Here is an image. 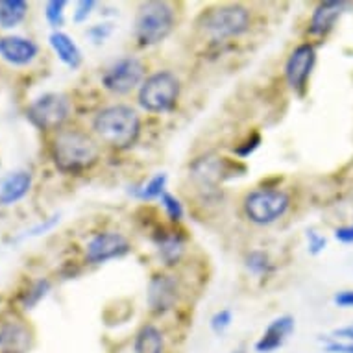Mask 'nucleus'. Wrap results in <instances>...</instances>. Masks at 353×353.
<instances>
[{
  "mask_svg": "<svg viewBox=\"0 0 353 353\" xmlns=\"http://www.w3.org/2000/svg\"><path fill=\"white\" fill-rule=\"evenodd\" d=\"M52 159L58 170L80 174L93 168L100 159L99 143L81 130H63L52 141Z\"/></svg>",
  "mask_w": 353,
  "mask_h": 353,
  "instance_id": "f257e3e1",
  "label": "nucleus"
},
{
  "mask_svg": "<svg viewBox=\"0 0 353 353\" xmlns=\"http://www.w3.org/2000/svg\"><path fill=\"white\" fill-rule=\"evenodd\" d=\"M93 130L102 143L117 150H126V148H132L139 139L141 119L137 111L130 105H110L97 113Z\"/></svg>",
  "mask_w": 353,
  "mask_h": 353,
  "instance_id": "f03ea898",
  "label": "nucleus"
},
{
  "mask_svg": "<svg viewBox=\"0 0 353 353\" xmlns=\"http://www.w3.org/2000/svg\"><path fill=\"white\" fill-rule=\"evenodd\" d=\"M174 10L170 2L150 0L143 2L135 17V39L141 47H154L174 28Z\"/></svg>",
  "mask_w": 353,
  "mask_h": 353,
  "instance_id": "7ed1b4c3",
  "label": "nucleus"
},
{
  "mask_svg": "<svg viewBox=\"0 0 353 353\" xmlns=\"http://www.w3.org/2000/svg\"><path fill=\"white\" fill-rule=\"evenodd\" d=\"M180 78L170 70H159L148 76L139 89V105L148 113H168L180 99Z\"/></svg>",
  "mask_w": 353,
  "mask_h": 353,
  "instance_id": "20e7f679",
  "label": "nucleus"
},
{
  "mask_svg": "<svg viewBox=\"0 0 353 353\" xmlns=\"http://www.w3.org/2000/svg\"><path fill=\"white\" fill-rule=\"evenodd\" d=\"M198 28L214 41L237 37L250 28V12L239 4L211 8L200 15Z\"/></svg>",
  "mask_w": 353,
  "mask_h": 353,
  "instance_id": "39448f33",
  "label": "nucleus"
},
{
  "mask_svg": "<svg viewBox=\"0 0 353 353\" xmlns=\"http://www.w3.org/2000/svg\"><path fill=\"white\" fill-rule=\"evenodd\" d=\"M290 208V196L281 189H255L244 198L243 209L246 219L257 226H268Z\"/></svg>",
  "mask_w": 353,
  "mask_h": 353,
  "instance_id": "423d86ee",
  "label": "nucleus"
},
{
  "mask_svg": "<svg viewBox=\"0 0 353 353\" xmlns=\"http://www.w3.org/2000/svg\"><path fill=\"white\" fill-rule=\"evenodd\" d=\"M70 115V100L61 93H47L35 99L26 110V119L37 130H58Z\"/></svg>",
  "mask_w": 353,
  "mask_h": 353,
  "instance_id": "0eeeda50",
  "label": "nucleus"
},
{
  "mask_svg": "<svg viewBox=\"0 0 353 353\" xmlns=\"http://www.w3.org/2000/svg\"><path fill=\"white\" fill-rule=\"evenodd\" d=\"M145 78V65L134 56L117 59L102 74V85L113 94H128Z\"/></svg>",
  "mask_w": 353,
  "mask_h": 353,
  "instance_id": "6e6552de",
  "label": "nucleus"
},
{
  "mask_svg": "<svg viewBox=\"0 0 353 353\" xmlns=\"http://www.w3.org/2000/svg\"><path fill=\"white\" fill-rule=\"evenodd\" d=\"M241 168L243 165H239L237 161L233 163L226 157H216V156H203L194 159L191 165V176L192 180L196 181V185L200 189H208L213 191L216 187L226 181L228 178H232L233 172Z\"/></svg>",
  "mask_w": 353,
  "mask_h": 353,
  "instance_id": "1a4fd4ad",
  "label": "nucleus"
},
{
  "mask_svg": "<svg viewBox=\"0 0 353 353\" xmlns=\"http://www.w3.org/2000/svg\"><path fill=\"white\" fill-rule=\"evenodd\" d=\"M316 65V50L311 43H301L290 52L285 63V80L298 94H303Z\"/></svg>",
  "mask_w": 353,
  "mask_h": 353,
  "instance_id": "9d476101",
  "label": "nucleus"
},
{
  "mask_svg": "<svg viewBox=\"0 0 353 353\" xmlns=\"http://www.w3.org/2000/svg\"><path fill=\"white\" fill-rule=\"evenodd\" d=\"M130 252V241L119 232H100L91 237L85 246V261L89 265H102L119 259Z\"/></svg>",
  "mask_w": 353,
  "mask_h": 353,
  "instance_id": "9b49d317",
  "label": "nucleus"
},
{
  "mask_svg": "<svg viewBox=\"0 0 353 353\" xmlns=\"http://www.w3.org/2000/svg\"><path fill=\"white\" fill-rule=\"evenodd\" d=\"M148 309L152 314L163 316L168 311H172L178 301V281L168 274H156L148 283Z\"/></svg>",
  "mask_w": 353,
  "mask_h": 353,
  "instance_id": "f8f14e48",
  "label": "nucleus"
},
{
  "mask_svg": "<svg viewBox=\"0 0 353 353\" xmlns=\"http://www.w3.org/2000/svg\"><path fill=\"white\" fill-rule=\"evenodd\" d=\"M34 344V333L21 320H8L0 325V352L28 353Z\"/></svg>",
  "mask_w": 353,
  "mask_h": 353,
  "instance_id": "ddd939ff",
  "label": "nucleus"
},
{
  "mask_svg": "<svg viewBox=\"0 0 353 353\" xmlns=\"http://www.w3.org/2000/svg\"><path fill=\"white\" fill-rule=\"evenodd\" d=\"M294 319L289 314L278 316L274 319L268 327L263 331V335L259 336V341L255 342V352L259 353H274L278 352L279 347L283 346L287 339L292 335L294 331Z\"/></svg>",
  "mask_w": 353,
  "mask_h": 353,
  "instance_id": "4468645a",
  "label": "nucleus"
},
{
  "mask_svg": "<svg viewBox=\"0 0 353 353\" xmlns=\"http://www.w3.org/2000/svg\"><path fill=\"white\" fill-rule=\"evenodd\" d=\"M39 54V47L32 39L19 37V35H6L0 37V58L12 65H28Z\"/></svg>",
  "mask_w": 353,
  "mask_h": 353,
  "instance_id": "2eb2a0df",
  "label": "nucleus"
},
{
  "mask_svg": "<svg viewBox=\"0 0 353 353\" xmlns=\"http://www.w3.org/2000/svg\"><path fill=\"white\" fill-rule=\"evenodd\" d=\"M346 10V2L342 0H330V2H320L314 8L313 17L309 23V34L313 37H325L331 30L335 28L336 21Z\"/></svg>",
  "mask_w": 353,
  "mask_h": 353,
  "instance_id": "dca6fc26",
  "label": "nucleus"
},
{
  "mask_svg": "<svg viewBox=\"0 0 353 353\" xmlns=\"http://www.w3.org/2000/svg\"><path fill=\"white\" fill-rule=\"evenodd\" d=\"M30 187H32V174L26 170L8 174L0 180V203L12 205V203L23 200L28 194Z\"/></svg>",
  "mask_w": 353,
  "mask_h": 353,
  "instance_id": "f3484780",
  "label": "nucleus"
},
{
  "mask_svg": "<svg viewBox=\"0 0 353 353\" xmlns=\"http://www.w3.org/2000/svg\"><path fill=\"white\" fill-rule=\"evenodd\" d=\"M156 246L159 259L167 267H176L185 254V241L176 232H163L156 237Z\"/></svg>",
  "mask_w": 353,
  "mask_h": 353,
  "instance_id": "a211bd4d",
  "label": "nucleus"
},
{
  "mask_svg": "<svg viewBox=\"0 0 353 353\" xmlns=\"http://www.w3.org/2000/svg\"><path fill=\"white\" fill-rule=\"evenodd\" d=\"M48 41H50V47H52V50L56 52V56H58L69 69H78V67H80L81 61H83V58H81V50L78 48V45H76L74 41L70 39L69 35L56 30V32L50 34Z\"/></svg>",
  "mask_w": 353,
  "mask_h": 353,
  "instance_id": "6ab92c4d",
  "label": "nucleus"
},
{
  "mask_svg": "<svg viewBox=\"0 0 353 353\" xmlns=\"http://www.w3.org/2000/svg\"><path fill=\"white\" fill-rule=\"evenodd\" d=\"M134 353H165V336L154 324L143 325L134 341Z\"/></svg>",
  "mask_w": 353,
  "mask_h": 353,
  "instance_id": "aec40b11",
  "label": "nucleus"
},
{
  "mask_svg": "<svg viewBox=\"0 0 353 353\" xmlns=\"http://www.w3.org/2000/svg\"><path fill=\"white\" fill-rule=\"evenodd\" d=\"M28 13V4L24 0H0V26L15 28Z\"/></svg>",
  "mask_w": 353,
  "mask_h": 353,
  "instance_id": "412c9836",
  "label": "nucleus"
},
{
  "mask_svg": "<svg viewBox=\"0 0 353 353\" xmlns=\"http://www.w3.org/2000/svg\"><path fill=\"white\" fill-rule=\"evenodd\" d=\"M244 265L248 268L250 272L255 274V276H268L270 272H274V265L270 255L263 250H252L246 259H244Z\"/></svg>",
  "mask_w": 353,
  "mask_h": 353,
  "instance_id": "4be33fe9",
  "label": "nucleus"
},
{
  "mask_svg": "<svg viewBox=\"0 0 353 353\" xmlns=\"http://www.w3.org/2000/svg\"><path fill=\"white\" fill-rule=\"evenodd\" d=\"M167 192V174H156L154 178L146 181L145 185H141L139 189H135V196L139 200H156L161 198Z\"/></svg>",
  "mask_w": 353,
  "mask_h": 353,
  "instance_id": "5701e85b",
  "label": "nucleus"
},
{
  "mask_svg": "<svg viewBox=\"0 0 353 353\" xmlns=\"http://www.w3.org/2000/svg\"><path fill=\"white\" fill-rule=\"evenodd\" d=\"M50 290V281L48 279H37L28 285V289L21 294V305L23 309H34Z\"/></svg>",
  "mask_w": 353,
  "mask_h": 353,
  "instance_id": "b1692460",
  "label": "nucleus"
},
{
  "mask_svg": "<svg viewBox=\"0 0 353 353\" xmlns=\"http://www.w3.org/2000/svg\"><path fill=\"white\" fill-rule=\"evenodd\" d=\"M65 6H67V2H65V0H50V2H47L45 15H47V21L50 23V26H54V28L63 26Z\"/></svg>",
  "mask_w": 353,
  "mask_h": 353,
  "instance_id": "393cba45",
  "label": "nucleus"
},
{
  "mask_svg": "<svg viewBox=\"0 0 353 353\" xmlns=\"http://www.w3.org/2000/svg\"><path fill=\"white\" fill-rule=\"evenodd\" d=\"M159 200H161V205L163 209H165V213H167V216L172 220V222H180V220L183 219V205H181L180 200L174 196V194L165 192Z\"/></svg>",
  "mask_w": 353,
  "mask_h": 353,
  "instance_id": "a878e982",
  "label": "nucleus"
},
{
  "mask_svg": "<svg viewBox=\"0 0 353 353\" xmlns=\"http://www.w3.org/2000/svg\"><path fill=\"white\" fill-rule=\"evenodd\" d=\"M232 320L233 313L230 309H220V311H216V313L211 316V330H213L216 335H222V333L232 325Z\"/></svg>",
  "mask_w": 353,
  "mask_h": 353,
  "instance_id": "bb28decb",
  "label": "nucleus"
},
{
  "mask_svg": "<svg viewBox=\"0 0 353 353\" xmlns=\"http://www.w3.org/2000/svg\"><path fill=\"white\" fill-rule=\"evenodd\" d=\"M307 250H309V254L311 255H319L322 254L327 246V241H325L324 235H320L319 232H314V230H307Z\"/></svg>",
  "mask_w": 353,
  "mask_h": 353,
  "instance_id": "cd10ccee",
  "label": "nucleus"
},
{
  "mask_svg": "<svg viewBox=\"0 0 353 353\" xmlns=\"http://www.w3.org/2000/svg\"><path fill=\"white\" fill-rule=\"evenodd\" d=\"M111 32H113L111 24H97V26H91V28L87 30L85 34L89 39L93 41L94 45H100V43H104L110 37Z\"/></svg>",
  "mask_w": 353,
  "mask_h": 353,
  "instance_id": "c85d7f7f",
  "label": "nucleus"
},
{
  "mask_svg": "<svg viewBox=\"0 0 353 353\" xmlns=\"http://www.w3.org/2000/svg\"><path fill=\"white\" fill-rule=\"evenodd\" d=\"M259 145H261V135L254 134V135H250L248 139L244 141L243 145H239L233 152H235L239 157H248L250 154H254V152L257 150V146Z\"/></svg>",
  "mask_w": 353,
  "mask_h": 353,
  "instance_id": "c756f323",
  "label": "nucleus"
},
{
  "mask_svg": "<svg viewBox=\"0 0 353 353\" xmlns=\"http://www.w3.org/2000/svg\"><path fill=\"white\" fill-rule=\"evenodd\" d=\"M94 6H97L94 0H81V2H78L74 10V23H85L91 12L94 10Z\"/></svg>",
  "mask_w": 353,
  "mask_h": 353,
  "instance_id": "7c9ffc66",
  "label": "nucleus"
},
{
  "mask_svg": "<svg viewBox=\"0 0 353 353\" xmlns=\"http://www.w3.org/2000/svg\"><path fill=\"white\" fill-rule=\"evenodd\" d=\"M325 353H353V342L339 341V339H330L324 342Z\"/></svg>",
  "mask_w": 353,
  "mask_h": 353,
  "instance_id": "2f4dec72",
  "label": "nucleus"
},
{
  "mask_svg": "<svg viewBox=\"0 0 353 353\" xmlns=\"http://www.w3.org/2000/svg\"><path fill=\"white\" fill-rule=\"evenodd\" d=\"M333 303L341 309H353V290H339L335 296H333Z\"/></svg>",
  "mask_w": 353,
  "mask_h": 353,
  "instance_id": "473e14b6",
  "label": "nucleus"
},
{
  "mask_svg": "<svg viewBox=\"0 0 353 353\" xmlns=\"http://www.w3.org/2000/svg\"><path fill=\"white\" fill-rule=\"evenodd\" d=\"M58 222H59V216L58 214H54V216H50L45 224H39V226H35L34 230H30L28 237H35V235H41V233H47L48 230H52Z\"/></svg>",
  "mask_w": 353,
  "mask_h": 353,
  "instance_id": "72a5a7b5",
  "label": "nucleus"
},
{
  "mask_svg": "<svg viewBox=\"0 0 353 353\" xmlns=\"http://www.w3.org/2000/svg\"><path fill=\"white\" fill-rule=\"evenodd\" d=\"M335 239L344 244H353V224L352 226H342L335 230Z\"/></svg>",
  "mask_w": 353,
  "mask_h": 353,
  "instance_id": "f704fd0d",
  "label": "nucleus"
},
{
  "mask_svg": "<svg viewBox=\"0 0 353 353\" xmlns=\"http://www.w3.org/2000/svg\"><path fill=\"white\" fill-rule=\"evenodd\" d=\"M335 339L339 341H347V342H353V324L352 325H344L341 330H335Z\"/></svg>",
  "mask_w": 353,
  "mask_h": 353,
  "instance_id": "c9c22d12",
  "label": "nucleus"
},
{
  "mask_svg": "<svg viewBox=\"0 0 353 353\" xmlns=\"http://www.w3.org/2000/svg\"><path fill=\"white\" fill-rule=\"evenodd\" d=\"M233 353H246V352H244L243 347H239V350H235V352H233Z\"/></svg>",
  "mask_w": 353,
  "mask_h": 353,
  "instance_id": "e433bc0d",
  "label": "nucleus"
}]
</instances>
